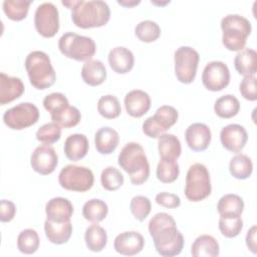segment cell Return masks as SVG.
<instances>
[{
    "label": "cell",
    "mask_w": 257,
    "mask_h": 257,
    "mask_svg": "<svg viewBox=\"0 0 257 257\" xmlns=\"http://www.w3.org/2000/svg\"><path fill=\"white\" fill-rule=\"evenodd\" d=\"M149 232L157 252L163 257L179 255L184 247V236L177 229L175 219L165 212L154 215L149 222Z\"/></svg>",
    "instance_id": "obj_1"
},
{
    "label": "cell",
    "mask_w": 257,
    "mask_h": 257,
    "mask_svg": "<svg viewBox=\"0 0 257 257\" xmlns=\"http://www.w3.org/2000/svg\"><path fill=\"white\" fill-rule=\"evenodd\" d=\"M61 4L71 9L72 22L82 29L104 26L110 18V9L102 0L61 1Z\"/></svg>",
    "instance_id": "obj_2"
},
{
    "label": "cell",
    "mask_w": 257,
    "mask_h": 257,
    "mask_svg": "<svg viewBox=\"0 0 257 257\" xmlns=\"http://www.w3.org/2000/svg\"><path fill=\"white\" fill-rule=\"evenodd\" d=\"M117 163L130 175L132 184L139 186L149 179L150 164L144 148L139 143H127L118 154Z\"/></svg>",
    "instance_id": "obj_3"
},
{
    "label": "cell",
    "mask_w": 257,
    "mask_h": 257,
    "mask_svg": "<svg viewBox=\"0 0 257 257\" xmlns=\"http://www.w3.org/2000/svg\"><path fill=\"white\" fill-rule=\"evenodd\" d=\"M29 81L36 89H46L56 80V73L49 56L40 50L30 52L24 62Z\"/></svg>",
    "instance_id": "obj_4"
},
{
    "label": "cell",
    "mask_w": 257,
    "mask_h": 257,
    "mask_svg": "<svg viewBox=\"0 0 257 257\" xmlns=\"http://www.w3.org/2000/svg\"><path fill=\"white\" fill-rule=\"evenodd\" d=\"M222 43L230 51H241L245 48L247 37L251 34V22L239 14H229L222 18Z\"/></svg>",
    "instance_id": "obj_5"
},
{
    "label": "cell",
    "mask_w": 257,
    "mask_h": 257,
    "mask_svg": "<svg viewBox=\"0 0 257 257\" xmlns=\"http://www.w3.org/2000/svg\"><path fill=\"white\" fill-rule=\"evenodd\" d=\"M58 48L65 57L76 61L90 60L96 51V45L92 38L70 31L61 35L58 40Z\"/></svg>",
    "instance_id": "obj_6"
},
{
    "label": "cell",
    "mask_w": 257,
    "mask_h": 257,
    "mask_svg": "<svg viewBox=\"0 0 257 257\" xmlns=\"http://www.w3.org/2000/svg\"><path fill=\"white\" fill-rule=\"evenodd\" d=\"M211 192V179L206 166L201 163L190 166L186 175V198L191 202H200L209 197Z\"/></svg>",
    "instance_id": "obj_7"
},
{
    "label": "cell",
    "mask_w": 257,
    "mask_h": 257,
    "mask_svg": "<svg viewBox=\"0 0 257 257\" xmlns=\"http://www.w3.org/2000/svg\"><path fill=\"white\" fill-rule=\"evenodd\" d=\"M59 185L74 192H86L93 186L94 176L90 169L83 166L67 165L63 167L58 175Z\"/></svg>",
    "instance_id": "obj_8"
},
{
    "label": "cell",
    "mask_w": 257,
    "mask_h": 257,
    "mask_svg": "<svg viewBox=\"0 0 257 257\" xmlns=\"http://www.w3.org/2000/svg\"><path fill=\"white\" fill-rule=\"evenodd\" d=\"M200 55L191 46H181L174 54L175 74L177 79L185 84L192 83L197 74Z\"/></svg>",
    "instance_id": "obj_9"
},
{
    "label": "cell",
    "mask_w": 257,
    "mask_h": 257,
    "mask_svg": "<svg viewBox=\"0 0 257 257\" xmlns=\"http://www.w3.org/2000/svg\"><path fill=\"white\" fill-rule=\"evenodd\" d=\"M39 119L38 107L31 102H20L3 114L4 123L11 130L21 131L35 124Z\"/></svg>",
    "instance_id": "obj_10"
},
{
    "label": "cell",
    "mask_w": 257,
    "mask_h": 257,
    "mask_svg": "<svg viewBox=\"0 0 257 257\" xmlns=\"http://www.w3.org/2000/svg\"><path fill=\"white\" fill-rule=\"evenodd\" d=\"M34 26L37 32L45 37H53L59 30V14L57 7L51 2L37 6L34 13Z\"/></svg>",
    "instance_id": "obj_11"
},
{
    "label": "cell",
    "mask_w": 257,
    "mask_h": 257,
    "mask_svg": "<svg viewBox=\"0 0 257 257\" xmlns=\"http://www.w3.org/2000/svg\"><path fill=\"white\" fill-rule=\"evenodd\" d=\"M203 85L210 91H220L230 82V70L220 60H214L206 64L202 73Z\"/></svg>",
    "instance_id": "obj_12"
},
{
    "label": "cell",
    "mask_w": 257,
    "mask_h": 257,
    "mask_svg": "<svg viewBox=\"0 0 257 257\" xmlns=\"http://www.w3.org/2000/svg\"><path fill=\"white\" fill-rule=\"evenodd\" d=\"M58 164V156L50 145L38 146L31 155L30 165L32 169L42 175H50L54 172Z\"/></svg>",
    "instance_id": "obj_13"
},
{
    "label": "cell",
    "mask_w": 257,
    "mask_h": 257,
    "mask_svg": "<svg viewBox=\"0 0 257 257\" xmlns=\"http://www.w3.org/2000/svg\"><path fill=\"white\" fill-rule=\"evenodd\" d=\"M248 140V134L244 126L238 123H230L220 132L222 146L232 153H240Z\"/></svg>",
    "instance_id": "obj_14"
},
{
    "label": "cell",
    "mask_w": 257,
    "mask_h": 257,
    "mask_svg": "<svg viewBox=\"0 0 257 257\" xmlns=\"http://www.w3.org/2000/svg\"><path fill=\"white\" fill-rule=\"evenodd\" d=\"M145 246L143 235L137 231H125L118 234L113 241L114 250L121 255L134 256L139 254Z\"/></svg>",
    "instance_id": "obj_15"
},
{
    "label": "cell",
    "mask_w": 257,
    "mask_h": 257,
    "mask_svg": "<svg viewBox=\"0 0 257 257\" xmlns=\"http://www.w3.org/2000/svg\"><path fill=\"white\" fill-rule=\"evenodd\" d=\"M185 139L188 147L194 152L205 151L212 139L210 127L203 122H194L190 124L185 132Z\"/></svg>",
    "instance_id": "obj_16"
},
{
    "label": "cell",
    "mask_w": 257,
    "mask_h": 257,
    "mask_svg": "<svg viewBox=\"0 0 257 257\" xmlns=\"http://www.w3.org/2000/svg\"><path fill=\"white\" fill-rule=\"evenodd\" d=\"M126 112L133 117H141L151 108V97L142 89H134L127 92L123 99Z\"/></svg>",
    "instance_id": "obj_17"
},
{
    "label": "cell",
    "mask_w": 257,
    "mask_h": 257,
    "mask_svg": "<svg viewBox=\"0 0 257 257\" xmlns=\"http://www.w3.org/2000/svg\"><path fill=\"white\" fill-rule=\"evenodd\" d=\"M45 214L46 219L53 222L70 221L73 214V206L68 199L55 197L46 203Z\"/></svg>",
    "instance_id": "obj_18"
},
{
    "label": "cell",
    "mask_w": 257,
    "mask_h": 257,
    "mask_svg": "<svg viewBox=\"0 0 257 257\" xmlns=\"http://www.w3.org/2000/svg\"><path fill=\"white\" fill-rule=\"evenodd\" d=\"M24 83L19 77L0 73V104L4 105L17 98L24 92Z\"/></svg>",
    "instance_id": "obj_19"
},
{
    "label": "cell",
    "mask_w": 257,
    "mask_h": 257,
    "mask_svg": "<svg viewBox=\"0 0 257 257\" xmlns=\"http://www.w3.org/2000/svg\"><path fill=\"white\" fill-rule=\"evenodd\" d=\"M110 68L118 73L124 74L131 71L135 64V56L133 52L123 46H116L112 48L107 56Z\"/></svg>",
    "instance_id": "obj_20"
},
{
    "label": "cell",
    "mask_w": 257,
    "mask_h": 257,
    "mask_svg": "<svg viewBox=\"0 0 257 257\" xmlns=\"http://www.w3.org/2000/svg\"><path fill=\"white\" fill-rule=\"evenodd\" d=\"M118 143V133L110 126H102L94 135L95 149L101 155H109L114 152Z\"/></svg>",
    "instance_id": "obj_21"
},
{
    "label": "cell",
    "mask_w": 257,
    "mask_h": 257,
    "mask_svg": "<svg viewBox=\"0 0 257 257\" xmlns=\"http://www.w3.org/2000/svg\"><path fill=\"white\" fill-rule=\"evenodd\" d=\"M44 231L49 242L56 245L66 243L72 234V224L70 221L53 222L48 219L44 222Z\"/></svg>",
    "instance_id": "obj_22"
},
{
    "label": "cell",
    "mask_w": 257,
    "mask_h": 257,
    "mask_svg": "<svg viewBox=\"0 0 257 257\" xmlns=\"http://www.w3.org/2000/svg\"><path fill=\"white\" fill-rule=\"evenodd\" d=\"M88 149V140L82 134H72L68 136L63 146L64 154L70 161H78L83 159L86 156Z\"/></svg>",
    "instance_id": "obj_23"
},
{
    "label": "cell",
    "mask_w": 257,
    "mask_h": 257,
    "mask_svg": "<svg viewBox=\"0 0 257 257\" xmlns=\"http://www.w3.org/2000/svg\"><path fill=\"white\" fill-rule=\"evenodd\" d=\"M82 80L90 85L97 86L106 79V69L104 64L97 59H90L84 62L81 68Z\"/></svg>",
    "instance_id": "obj_24"
},
{
    "label": "cell",
    "mask_w": 257,
    "mask_h": 257,
    "mask_svg": "<svg viewBox=\"0 0 257 257\" xmlns=\"http://www.w3.org/2000/svg\"><path fill=\"white\" fill-rule=\"evenodd\" d=\"M234 66L237 72L244 76H255L257 72V53L254 49L244 48L234 58Z\"/></svg>",
    "instance_id": "obj_25"
},
{
    "label": "cell",
    "mask_w": 257,
    "mask_h": 257,
    "mask_svg": "<svg viewBox=\"0 0 257 257\" xmlns=\"http://www.w3.org/2000/svg\"><path fill=\"white\" fill-rule=\"evenodd\" d=\"M219 253V243L211 235H200L191 246V254L195 257H216Z\"/></svg>",
    "instance_id": "obj_26"
},
{
    "label": "cell",
    "mask_w": 257,
    "mask_h": 257,
    "mask_svg": "<svg viewBox=\"0 0 257 257\" xmlns=\"http://www.w3.org/2000/svg\"><path fill=\"white\" fill-rule=\"evenodd\" d=\"M158 150L161 159L177 161L182 153L181 142L173 134H164L159 138Z\"/></svg>",
    "instance_id": "obj_27"
},
{
    "label": "cell",
    "mask_w": 257,
    "mask_h": 257,
    "mask_svg": "<svg viewBox=\"0 0 257 257\" xmlns=\"http://www.w3.org/2000/svg\"><path fill=\"white\" fill-rule=\"evenodd\" d=\"M84 241L86 247L92 252H100L107 243L106 231L97 223L86 228L84 233Z\"/></svg>",
    "instance_id": "obj_28"
},
{
    "label": "cell",
    "mask_w": 257,
    "mask_h": 257,
    "mask_svg": "<svg viewBox=\"0 0 257 257\" xmlns=\"http://www.w3.org/2000/svg\"><path fill=\"white\" fill-rule=\"evenodd\" d=\"M240 110V102L235 95L225 94L216 99L214 111L221 118H231Z\"/></svg>",
    "instance_id": "obj_29"
},
{
    "label": "cell",
    "mask_w": 257,
    "mask_h": 257,
    "mask_svg": "<svg viewBox=\"0 0 257 257\" xmlns=\"http://www.w3.org/2000/svg\"><path fill=\"white\" fill-rule=\"evenodd\" d=\"M229 172L237 180H246L253 172V163L248 156L237 154L230 160Z\"/></svg>",
    "instance_id": "obj_30"
},
{
    "label": "cell",
    "mask_w": 257,
    "mask_h": 257,
    "mask_svg": "<svg viewBox=\"0 0 257 257\" xmlns=\"http://www.w3.org/2000/svg\"><path fill=\"white\" fill-rule=\"evenodd\" d=\"M217 210L220 216H241L244 210V201L240 196L236 194H226L219 199Z\"/></svg>",
    "instance_id": "obj_31"
},
{
    "label": "cell",
    "mask_w": 257,
    "mask_h": 257,
    "mask_svg": "<svg viewBox=\"0 0 257 257\" xmlns=\"http://www.w3.org/2000/svg\"><path fill=\"white\" fill-rule=\"evenodd\" d=\"M108 213L106 203L100 199H90L86 201L82 207V216L85 220L98 223L105 219Z\"/></svg>",
    "instance_id": "obj_32"
},
{
    "label": "cell",
    "mask_w": 257,
    "mask_h": 257,
    "mask_svg": "<svg viewBox=\"0 0 257 257\" xmlns=\"http://www.w3.org/2000/svg\"><path fill=\"white\" fill-rule=\"evenodd\" d=\"M53 122L57 123L61 127L69 128L77 125L81 119V113L75 106L67 105L61 110L50 114Z\"/></svg>",
    "instance_id": "obj_33"
},
{
    "label": "cell",
    "mask_w": 257,
    "mask_h": 257,
    "mask_svg": "<svg viewBox=\"0 0 257 257\" xmlns=\"http://www.w3.org/2000/svg\"><path fill=\"white\" fill-rule=\"evenodd\" d=\"M30 4V0H5L2 3V8L9 19L21 21L26 18Z\"/></svg>",
    "instance_id": "obj_34"
},
{
    "label": "cell",
    "mask_w": 257,
    "mask_h": 257,
    "mask_svg": "<svg viewBox=\"0 0 257 257\" xmlns=\"http://www.w3.org/2000/svg\"><path fill=\"white\" fill-rule=\"evenodd\" d=\"M97 111L106 119L116 118L121 112L119 100L112 94L102 95L97 101Z\"/></svg>",
    "instance_id": "obj_35"
},
{
    "label": "cell",
    "mask_w": 257,
    "mask_h": 257,
    "mask_svg": "<svg viewBox=\"0 0 257 257\" xmlns=\"http://www.w3.org/2000/svg\"><path fill=\"white\" fill-rule=\"evenodd\" d=\"M38 233L31 228L24 229L17 237V248L23 254H34L39 247Z\"/></svg>",
    "instance_id": "obj_36"
},
{
    "label": "cell",
    "mask_w": 257,
    "mask_h": 257,
    "mask_svg": "<svg viewBox=\"0 0 257 257\" xmlns=\"http://www.w3.org/2000/svg\"><path fill=\"white\" fill-rule=\"evenodd\" d=\"M218 227L223 236H225L226 238H234L241 233L243 229V220L241 216H220Z\"/></svg>",
    "instance_id": "obj_37"
},
{
    "label": "cell",
    "mask_w": 257,
    "mask_h": 257,
    "mask_svg": "<svg viewBox=\"0 0 257 257\" xmlns=\"http://www.w3.org/2000/svg\"><path fill=\"white\" fill-rule=\"evenodd\" d=\"M157 178L164 184L175 182L180 174V168L177 161L161 159L157 167Z\"/></svg>",
    "instance_id": "obj_38"
},
{
    "label": "cell",
    "mask_w": 257,
    "mask_h": 257,
    "mask_svg": "<svg viewBox=\"0 0 257 257\" xmlns=\"http://www.w3.org/2000/svg\"><path fill=\"white\" fill-rule=\"evenodd\" d=\"M135 34L143 42H154L161 36V27L153 20H143L137 24Z\"/></svg>",
    "instance_id": "obj_39"
},
{
    "label": "cell",
    "mask_w": 257,
    "mask_h": 257,
    "mask_svg": "<svg viewBox=\"0 0 257 257\" xmlns=\"http://www.w3.org/2000/svg\"><path fill=\"white\" fill-rule=\"evenodd\" d=\"M157 124L167 132L171 126H173L179 117L178 110L171 105H162L160 106L154 115H152Z\"/></svg>",
    "instance_id": "obj_40"
},
{
    "label": "cell",
    "mask_w": 257,
    "mask_h": 257,
    "mask_svg": "<svg viewBox=\"0 0 257 257\" xmlns=\"http://www.w3.org/2000/svg\"><path fill=\"white\" fill-rule=\"evenodd\" d=\"M122 174L114 167L108 166L101 172L100 183L106 191H116L123 185Z\"/></svg>",
    "instance_id": "obj_41"
},
{
    "label": "cell",
    "mask_w": 257,
    "mask_h": 257,
    "mask_svg": "<svg viewBox=\"0 0 257 257\" xmlns=\"http://www.w3.org/2000/svg\"><path fill=\"white\" fill-rule=\"evenodd\" d=\"M36 140L44 145H52L61 137V126L55 122H48L41 125L36 132Z\"/></svg>",
    "instance_id": "obj_42"
},
{
    "label": "cell",
    "mask_w": 257,
    "mask_h": 257,
    "mask_svg": "<svg viewBox=\"0 0 257 257\" xmlns=\"http://www.w3.org/2000/svg\"><path fill=\"white\" fill-rule=\"evenodd\" d=\"M130 210L133 216L140 222L146 220L152 210V204L148 197L135 196L130 203Z\"/></svg>",
    "instance_id": "obj_43"
},
{
    "label": "cell",
    "mask_w": 257,
    "mask_h": 257,
    "mask_svg": "<svg viewBox=\"0 0 257 257\" xmlns=\"http://www.w3.org/2000/svg\"><path fill=\"white\" fill-rule=\"evenodd\" d=\"M69 105L67 97L61 92H52L43 98V106L50 113H55Z\"/></svg>",
    "instance_id": "obj_44"
},
{
    "label": "cell",
    "mask_w": 257,
    "mask_h": 257,
    "mask_svg": "<svg viewBox=\"0 0 257 257\" xmlns=\"http://www.w3.org/2000/svg\"><path fill=\"white\" fill-rule=\"evenodd\" d=\"M256 77L253 75L244 76L239 84V91L241 95L250 101H255L257 99L256 93Z\"/></svg>",
    "instance_id": "obj_45"
},
{
    "label": "cell",
    "mask_w": 257,
    "mask_h": 257,
    "mask_svg": "<svg viewBox=\"0 0 257 257\" xmlns=\"http://www.w3.org/2000/svg\"><path fill=\"white\" fill-rule=\"evenodd\" d=\"M156 203L165 208L175 209L181 205V199L178 195L168 192H162L157 194Z\"/></svg>",
    "instance_id": "obj_46"
},
{
    "label": "cell",
    "mask_w": 257,
    "mask_h": 257,
    "mask_svg": "<svg viewBox=\"0 0 257 257\" xmlns=\"http://www.w3.org/2000/svg\"><path fill=\"white\" fill-rule=\"evenodd\" d=\"M143 132L146 136L152 139H159L162 135L166 134L164 130H162L157 122L154 120L153 116L148 117L144 122H143Z\"/></svg>",
    "instance_id": "obj_47"
},
{
    "label": "cell",
    "mask_w": 257,
    "mask_h": 257,
    "mask_svg": "<svg viewBox=\"0 0 257 257\" xmlns=\"http://www.w3.org/2000/svg\"><path fill=\"white\" fill-rule=\"evenodd\" d=\"M16 214V206L12 201L1 200L0 202V221L1 222H10L13 220Z\"/></svg>",
    "instance_id": "obj_48"
},
{
    "label": "cell",
    "mask_w": 257,
    "mask_h": 257,
    "mask_svg": "<svg viewBox=\"0 0 257 257\" xmlns=\"http://www.w3.org/2000/svg\"><path fill=\"white\" fill-rule=\"evenodd\" d=\"M256 234H257V227L256 225H253L247 232L246 234V245L248 249L253 253L256 254V249H257V239H256Z\"/></svg>",
    "instance_id": "obj_49"
},
{
    "label": "cell",
    "mask_w": 257,
    "mask_h": 257,
    "mask_svg": "<svg viewBox=\"0 0 257 257\" xmlns=\"http://www.w3.org/2000/svg\"><path fill=\"white\" fill-rule=\"evenodd\" d=\"M117 3L121 6H124V7H134L138 4L141 3V1H117Z\"/></svg>",
    "instance_id": "obj_50"
},
{
    "label": "cell",
    "mask_w": 257,
    "mask_h": 257,
    "mask_svg": "<svg viewBox=\"0 0 257 257\" xmlns=\"http://www.w3.org/2000/svg\"><path fill=\"white\" fill-rule=\"evenodd\" d=\"M152 4H155V5H166L168 3H170V1H166V2H157V1H151Z\"/></svg>",
    "instance_id": "obj_51"
}]
</instances>
